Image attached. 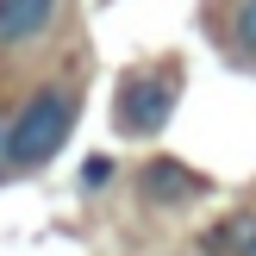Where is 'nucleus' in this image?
I'll return each instance as SVG.
<instances>
[{
	"label": "nucleus",
	"instance_id": "obj_4",
	"mask_svg": "<svg viewBox=\"0 0 256 256\" xmlns=\"http://www.w3.org/2000/svg\"><path fill=\"white\" fill-rule=\"evenodd\" d=\"M138 188H144L150 206H182V200H194V194H200V175H194V169H182V162H169V156H156V162H144Z\"/></svg>",
	"mask_w": 256,
	"mask_h": 256
},
{
	"label": "nucleus",
	"instance_id": "obj_6",
	"mask_svg": "<svg viewBox=\"0 0 256 256\" xmlns=\"http://www.w3.org/2000/svg\"><path fill=\"white\" fill-rule=\"evenodd\" d=\"M232 244L238 256H256V225L250 219H238V225H219V232H212V250H225Z\"/></svg>",
	"mask_w": 256,
	"mask_h": 256
},
{
	"label": "nucleus",
	"instance_id": "obj_3",
	"mask_svg": "<svg viewBox=\"0 0 256 256\" xmlns=\"http://www.w3.org/2000/svg\"><path fill=\"white\" fill-rule=\"evenodd\" d=\"M56 6L62 0H0V44H32L56 25Z\"/></svg>",
	"mask_w": 256,
	"mask_h": 256
},
{
	"label": "nucleus",
	"instance_id": "obj_1",
	"mask_svg": "<svg viewBox=\"0 0 256 256\" xmlns=\"http://www.w3.org/2000/svg\"><path fill=\"white\" fill-rule=\"evenodd\" d=\"M75 88L69 82H44L19 112L6 119V162L12 169H44L75 132Z\"/></svg>",
	"mask_w": 256,
	"mask_h": 256
},
{
	"label": "nucleus",
	"instance_id": "obj_7",
	"mask_svg": "<svg viewBox=\"0 0 256 256\" xmlns=\"http://www.w3.org/2000/svg\"><path fill=\"white\" fill-rule=\"evenodd\" d=\"M82 175H88V188H100V182L112 175V162H106V156H88V169H82Z\"/></svg>",
	"mask_w": 256,
	"mask_h": 256
},
{
	"label": "nucleus",
	"instance_id": "obj_8",
	"mask_svg": "<svg viewBox=\"0 0 256 256\" xmlns=\"http://www.w3.org/2000/svg\"><path fill=\"white\" fill-rule=\"evenodd\" d=\"M12 162H6V119H0V175H6Z\"/></svg>",
	"mask_w": 256,
	"mask_h": 256
},
{
	"label": "nucleus",
	"instance_id": "obj_5",
	"mask_svg": "<svg viewBox=\"0 0 256 256\" xmlns=\"http://www.w3.org/2000/svg\"><path fill=\"white\" fill-rule=\"evenodd\" d=\"M225 44L238 50V56L256 62V0H238L232 6V25H225Z\"/></svg>",
	"mask_w": 256,
	"mask_h": 256
},
{
	"label": "nucleus",
	"instance_id": "obj_2",
	"mask_svg": "<svg viewBox=\"0 0 256 256\" xmlns=\"http://www.w3.org/2000/svg\"><path fill=\"white\" fill-rule=\"evenodd\" d=\"M175 100H182V82H175L169 69H132L119 82V106H112V125H119L125 138H156L162 125H169Z\"/></svg>",
	"mask_w": 256,
	"mask_h": 256
}]
</instances>
